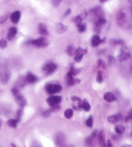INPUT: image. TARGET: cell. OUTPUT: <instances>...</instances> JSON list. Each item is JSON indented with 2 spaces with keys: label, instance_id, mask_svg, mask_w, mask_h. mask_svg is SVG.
Instances as JSON below:
<instances>
[{
  "label": "cell",
  "instance_id": "obj_28",
  "mask_svg": "<svg viewBox=\"0 0 132 147\" xmlns=\"http://www.w3.org/2000/svg\"><path fill=\"white\" fill-rule=\"evenodd\" d=\"M82 108L86 112H89L91 109L90 104H89V102L86 99H84L82 102Z\"/></svg>",
  "mask_w": 132,
  "mask_h": 147
},
{
  "label": "cell",
  "instance_id": "obj_41",
  "mask_svg": "<svg viewBox=\"0 0 132 147\" xmlns=\"http://www.w3.org/2000/svg\"><path fill=\"white\" fill-rule=\"evenodd\" d=\"M61 106L59 105V104H58V105H55L54 106H52V107H51V112H57L59 111V110H61Z\"/></svg>",
  "mask_w": 132,
  "mask_h": 147
},
{
  "label": "cell",
  "instance_id": "obj_7",
  "mask_svg": "<svg viewBox=\"0 0 132 147\" xmlns=\"http://www.w3.org/2000/svg\"><path fill=\"white\" fill-rule=\"evenodd\" d=\"M57 69V66L56 64L53 63V62H49L47 63L44 65L42 70L46 75H50L53 74V72H55V70Z\"/></svg>",
  "mask_w": 132,
  "mask_h": 147
},
{
  "label": "cell",
  "instance_id": "obj_50",
  "mask_svg": "<svg viewBox=\"0 0 132 147\" xmlns=\"http://www.w3.org/2000/svg\"><path fill=\"white\" fill-rule=\"evenodd\" d=\"M68 147H75V146H74V145H72V144H70V145Z\"/></svg>",
  "mask_w": 132,
  "mask_h": 147
},
{
  "label": "cell",
  "instance_id": "obj_8",
  "mask_svg": "<svg viewBox=\"0 0 132 147\" xmlns=\"http://www.w3.org/2000/svg\"><path fill=\"white\" fill-rule=\"evenodd\" d=\"M105 133L103 129H101L97 133V147H106Z\"/></svg>",
  "mask_w": 132,
  "mask_h": 147
},
{
  "label": "cell",
  "instance_id": "obj_34",
  "mask_svg": "<svg viewBox=\"0 0 132 147\" xmlns=\"http://www.w3.org/2000/svg\"><path fill=\"white\" fill-rule=\"evenodd\" d=\"M110 43L113 45H123L124 43V41L122 40H116V39H112L110 40Z\"/></svg>",
  "mask_w": 132,
  "mask_h": 147
},
{
  "label": "cell",
  "instance_id": "obj_13",
  "mask_svg": "<svg viewBox=\"0 0 132 147\" xmlns=\"http://www.w3.org/2000/svg\"><path fill=\"white\" fill-rule=\"evenodd\" d=\"M90 13H92L95 17L97 18V19L103 18V9H102V8L100 7V6H97V7L91 9Z\"/></svg>",
  "mask_w": 132,
  "mask_h": 147
},
{
  "label": "cell",
  "instance_id": "obj_44",
  "mask_svg": "<svg viewBox=\"0 0 132 147\" xmlns=\"http://www.w3.org/2000/svg\"><path fill=\"white\" fill-rule=\"evenodd\" d=\"M108 65H110V64H112V62H113V61L114 60V57H112V55H109V56H108Z\"/></svg>",
  "mask_w": 132,
  "mask_h": 147
},
{
  "label": "cell",
  "instance_id": "obj_3",
  "mask_svg": "<svg viewBox=\"0 0 132 147\" xmlns=\"http://www.w3.org/2000/svg\"><path fill=\"white\" fill-rule=\"evenodd\" d=\"M97 130H94L90 135L88 136L85 140V144L88 147H97Z\"/></svg>",
  "mask_w": 132,
  "mask_h": 147
},
{
  "label": "cell",
  "instance_id": "obj_48",
  "mask_svg": "<svg viewBox=\"0 0 132 147\" xmlns=\"http://www.w3.org/2000/svg\"><path fill=\"white\" fill-rule=\"evenodd\" d=\"M32 147H42V145H40V144L37 143V142H34L33 143V146Z\"/></svg>",
  "mask_w": 132,
  "mask_h": 147
},
{
  "label": "cell",
  "instance_id": "obj_5",
  "mask_svg": "<svg viewBox=\"0 0 132 147\" xmlns=\"http://www.w3.org/2000/svg\"><path fill=\"white\" fill-rule=\"evenodd\" d=\"M46 91L50 95H53L55 93L61 92L63 87L59 84H48L46 86Z\"/></svg>",
  "mask_w": 132,
  "mask_h": 147
},
{
  "label": "cell",
  "instance_id": "obj_18",
  "mask_svg": "<svg viewBox=\"0 0 132 147\" xmlns=\"http://www.w3.org/2000/svg\"><path fill=\"white\" fill-rule=\"evenodd\" d=\"M20 16H21L20 12L19 11H16L13 12L11 15L10 16L11 20V22L13 23H14V24H17L20 18Z\"/></svg>",
  "mask_w": 132,
  "mask_h": 147
},
{
  "label": "cell",
  "instance_id": "obj_1",
  "mask_svg": "<svg viewBox=\"0 0 132 147\" xmlns=\"http://www.w3.org/2000/svg\"><path fill=\"white\" fill-rule=\"evenodd\" d=\"M11 93L15 99L16 104L21 108H24L27 104V101L24 96L20 93L18 89L13 87L11 89Z\"/></svg>",
  "mask_w": 132,
  "mask_h": 147
},
{
  "label": "cell",
  "instance_id": "obj_20",
  "mask_svg": "<svg viewBox=\"0 0 132 147\" xmlns=\"http://www.w3.org/2000/svg\"><path fill=\"white\" fill-rule=\"evenodd\" d=\"M38 32L40 34L43 35L44 36H47L49 35V32L48 30V28L47 26L44 23H40L38 24Z\"/></svg>",
  "mask_w": 132,
  "mask_h": 147
},
{
  "label": "cell",
  "instance_id": "obj_17",
  "mask_svg": "<svg viewBox=\"0 0 132 147\" xmlns=\"http://www.w3.org/2000/svg\"><path fill=\"white\" fill-rule=\"evenodd\" d=\"M125 19H126V16H125V14L124 12L122 11H120L117 14V22L118 24L120 25V26H122V25L124 24L125 22Z\"/></svg>",
  "mask_w": 132,
  "mask_h": 147
},
{
  "label": "cell",
  "instance_id": "obj_4",
  "mask_svg": "<svg viewBox=\"0 0 132 147\" xmlns=\"http://www.w3.org/2000/svg\"><path fill=\"white\" fill-rule=\"evenodd\" d=\"M55 144L57 147L66 146V137L63 132L59 131L56 133L54 138Z\"/></svg>",
  "mask_w": 132,
  "mask_h": 147
},
{
  "label": "cell",
  "instance_id": "obj_31",
  "mask_svg": "<svg viewBox=\"0 0 132 147\" xmlns=\"http://www.w3.org/2000/svg\"><path fill=\"white\" fill-rule=\"evenodd\" d=\"M80 71H81V69H76V68L74 67L73 65H72L71 67V69H70L69 72L72 74V76H76V75H77V74H79Z\"/></svg>",
  "mask_w": 132,
  "mask_h": 147
},
{
  "label": "cell",
  "instance_id": "obj_24",
  "mask_svg": "<svg viewBox=\"0 0 132 147\" xmlns=\"http://www.w3.org/2000/svg\"><path fill=\"white\" fill-rule=\"evenodd\" d=\"M68 27L63 25L61 23H58L56 26V31L57 32V33L59 34H62L65 32L67 30Z\"/></svg>",
  "mask_w": 132,
  "mask_h": 147
},
{
  "label": "cell",
  "instance_id": "obj_35",
  "mask_svg": "<svg viewBox=\"0 0 132 147\" xmlns=\"http://www.w3.org/2000/svg\"><path fill=\"white\" fill-rule=\"evenodd\" d=\"M97 65L99 67H101L104 69H106V65L105 62L104 61L103 59H99L97 61Z\"/></svg>",
  "mask_w": 132,
  "mask_h": 147
},
{
  "label": "cell",
  "instance_id": "obj_2",
  "mask_svg": "<svg viewBox=\"0 0 132 147\" xmlns=\"http://www.w3.org/2000/svg\"><path fill=\"white\" fill-rule=\"evenodd\" d=\"M28 42V44H31L32 45H34L37 47H47L50 44V42L48 40L47 38L45 37H41L38 38L36 40H30V41Z\"/></svg>",
  "mask_w": 132,
  "mask_h": 147
},
{
  "label": "cell",
  "instance_id": "obj_19",
  "mask_svg": "<svg viewBox=\"0 0 132 147\" xmlns=\"http://www.w3.org/2000/svg\"><path fill=\"white\" fill-rule=\"evenodd\" d=\"M18 32L17 28L15 26L11 27L9 29V32H8V34L7 35V38L8 40H12L13 38L15 37V36L16 35V34Z\"/></svg>",
  "mask_w": 132,
  "mask_h": 147
},
{
  "label": "cell",
  "instance_id": "obj_38",
  "mask_svg": "<svg viewBox=\"0 0 132 147\" xmlns=\"http://www.w3.org/2000/svg\"><path fill=\"white\" fill-rule=\"evenodd\" d=\"M51 113L52 112L51 110V109H48L45 110V111L42 113V116H43V117H44V118H48V117L50 116V115Z\"/></svg>",
  "mask_w": 132,
  "mask_h": 147
},
{
  "label": "cell",
  "instance_id": "obj_27",
  "mask_svg": "<svg viewBox=\"0 0 132 147\" xmlns=\"http://www.w3.org/2000/svg\"><path fill=\"white\" fill-rule=\"evenodd\" d=\"M114 130L116 132V133H118V135H121V134L124 133L125 127L122 125H117L115 126Z\"/></svg>",
  "mask_w": 132,
  "mask_h": 147
},
{
  "label": "cell",
  "instance_id": "obj_36",
  "mask_svg": "<svg viewBox=\"0 0 132 147\" xmlns=\"http://www.w3.org/2000/svg\"><path fill=\"white\" fill-rule=\"evenodd\" d=\"M77 27L78 28V31H79L81 33L84 32L86 31V24H85V23H82L81 24L78 25Z\"/></svg>",
  "mask_w": 132,
  "mask_h": 147
},
{
  "label": "cell",
  "instance_id": "obj_15",
  "mask_svg": "<svg viewBox=\"0 0 132 147\" xmlns=\"http://www.w3.org/2000/svg\"><path fill=\"white\" fill-rule=\"evenodd\" d=\"M107 120L108 122H110V123H116L118 121L122 120V115L120 113H118V114L114 115H111V116L108 117Z\"/></svg>",
  "mask_w": 132,
  "mask_h": 147
},
{
  "label": "cell",
  "instance_id": "obj_42",
  "mask_svg": "<svg viewBox=\"0 0 132 147\" xmlns=\"http://www.w3.org/2000/svg\"><path fill=\"white\" fill-rule=\"evenodd\" d=\"M129 120H132V109L129 110L128 112V115H127L125 119V121H129Z\"/></svg>",
  "mask_w": 132,
  "mask_h": 147
},
{
  "label": "cell",
  "instance_id": "obj_22",
  "mask_svg": "<svg viewBox=\"0 0 132 147\" xmlns=\"http://www.w3.org/2000/svg\"><path fill=\"white\" fill-rule=\"evenodd\" d=\"M26 83V80H25V78L24 76H20L17 80V81H16L15 88L19 90V89L22 88V87L25 86Z\"/></svg>",
  "mask_w": 132,
  "mask_h": 147
},
{
  "label": "cell",
  "instance_id": "obj_23",
  "mask_svg": "<svg viewBox=\"0 0 132 147\" xmlns=\"http://www.w3.org/2000/svg\"><path fill=\"white\" fill-rule=\"evenodd\" d=\"M104 99L108 103H112V102L116 101V98L113 93H112L111 92H107L104 95Z\"/></svg>",
  "mask_w": 132,
  "mask_h": 147
},
{
  "label": "cell",
  "instance_id": "obj_16",
  "mask_svg": "<svg viewBox=\"0 0 132 147\" xmlns=\"http://www.w3.org/2000/svg\"><path fill=\"white\" fill-rule=\"evenodd\" d=\"M25 80H26V82L28 84H34L38 80V78L36 77L34 74L30 72H28L26 76H25Z\"/></svg>",
  "mask_w": 132,
  "mask_h": 147
},
{
  "label": "cell",
  "instance_id": "obj_14",
  "mask_svg": "<svg viewBox=\"0 0 132 147\" xmlns=\"http://www.w3.org/2000/svg\"><path fill=\"white\" fill-rule=\"evenodd\" d=\"M130 56H131L130 53H129L128 51H126L125 49V48H122V52H121L118 56V59L119 60V61L123 62L127 60V59L130 57Z\"/></svg>",
  "mask_w": 132,
  "mask_h": 147
},
{
  "label": "cell",
  "instance_id": "obj_37",
  "mask_svg": "<svg viewBox=\"0 0 132 147\" xmlns=\"http://www.w3.org/2000/svg\"><path fill=\"white\" fill-rule=\"evenodd\" d=\"M97 82L98 83H101L103 81V74H102V72L101 71H99L97 73Z\"/></svg>",
  "mask_w": 132,
  "mask_h": 147
},
{
  "label": "cell",
  "instance_id": "obj_39",
  "mask_svg": "<svg viewBox=\"0 0 132 147\" xmlns=\"http://www.w3.org/2000/svg\"><path fill=\"white\" fill-rule=\"evenodd\" d=\"M7 45V42L5 40H0V48L4 49Z\"/></svg>",
  "mask_w": 132,
  "mask_h": 147
},
{
  "label": "cell",
  "instance_id": "obj_21",
  "mask_svg": "<svg viewBox=\"0 0 132 147\" xmlns=\"http://www.w3.org/2000/svg\"><path fill=\"white\" fill-rule=\"evenodd\" d=\"M101 44H102V40L100 38L99 36L97 34L93 36L91 40V45L93 47H96L99 46Z\"/></svg>",
  "mask_w": 132,
  "mask_h": 147
},
{
  "label": "cell",
  "instance_id": "obj_43",
  "mask_svg": "<svg viewBox=\"0 0 132 147\" xmlns=\"http://www.w3.org/2000/svg\"><path fill=\"white\" fill-rule=\"evenodd\" d=\"M7 16L6 15L0 16V24H2V23L5 22V21L7 20Z\"/></svg>",
  "mask_w": 132,
  "mask_h": 147
},
{
  "label": "cell",
  "instance_id": "obj_33",
  "mask_svg": "<svg viewBox=\"0 0 132 147\" xmlns=\"http://www.w3.org/2000/svg\"><path fill=\"white\" fill-rule=\"evenodd\" d=\"M86 125L88 126V127H93V118L92 116H89V118L87 119L86 121Z\"/></svg>",
  "mask_w": 132,
  "mask_h": 147
},
{
  "label": "cell",
  "instance_id": "obj_49",
  "mask_svg": "<svg viewBox=\"0 0 132 147\" xmlns=\"http://www.w3.org/2000/svg\"><path fill=\"white\" fill-rule=\"evenodd\" d=\"M11 145L12 147H16V146L15 145V144H13V143H11Z\"/></svg>",
  "mask_w": 132,
  "mask_h": 147
},
{
  "label": "cell",
  "instance_id": "obj_40",
  "mask_svg": "<svg viewBox=\"0 0 132 147\" xmlns=\"http://www.w3.org/2000/svg\"><path fill=\"white\" fill-rule=\"evenodd\" d=\"M22 109H19L18 110H17V112H16V119L18 121H20V119H21V117H22Z\"/></svg>",
  "mask_w": 132,
  "mask_h": 147
},
{
  "label": "cell",
  "instance_id": "obj_11",
  "mask_svg": "<svg viewBox=\"0 0 132 147\" xmlns=\"http://www.w3.org/2000/svg\"><path fill=\"white\" fill-rule=\"evenodd\" d=\"M106 20L105 18H101L97 19L96 21H95V24H94V30L97 33H100L101 31V28L103 26H104L106 24Z\"/></svg>",
  "mask_w": 132,
  "mask_h": 147
},
{
  "label": "cell",
  "instance_id": "obj_47",
  "mask_svg": "<svg viewBox=\"0 0 132 147\" xmlns=\"http://www.w3.org/2000/svg\"><path fill=\"white\" fill-rule=\"evenodd\" d=\"M106 147H112V144L111 143V142H110V140H107V143H106Z\"/></svg>",
  "mask_w": 132,
  "mask_h": 147
},
{
  "label": "cell",
  "instance_id": "obj_12",
  "mask_svg": "<svg viewBox=\"0 0 132 147\" xmlns=\"http://www.w3.org/2000/svg\"><path fill=\"white\" fill-rule=\"evenodd\" d=\"M66 81H67V85L69 86H72L75 84H79L80 82V80L78 79H74V76L70 72L67 74V77H66Z\"/></svg>",
  "mask_w": 132,
  "mask_h": 147
},
{
  "label": "cell",
  "instance_id": "obj_46",
  "mask_svg": "<svg viewBox=\"0 0 132 147\" xmlns=\"http://www.w3.org/2000/svg\"><path fill=\"white\" fill-rule=\"evenodd\" d=\"M61 3V1H52V3H53V5L55 6V7H57V6L59 5V4Z\"/></svg>",
  "mask_w": 132,
  "mask_h": 147
},
{
  "label": "cell",
  "instance_id": "obj_32",
  "mask_svg": "<svg viewBox=\"0 0 132 147\" xmlns=\"http://www.w3.org/2000/svg\"><path fill=\"white\" fill-rule=\"evenodd\" d=\"M73 110L71 108H69V109H67L65 110V113H64V115H65V118H67V119H71L72 116H73Z\"/></svg>",
  "mask_w": 132,
  "mask_h": 147
},
{
  "label": "cell",
  "instance_id": "obj_10",
  "mask_svg": "<svg viewBox=\"0 0 132 147\" xmlns=\"http://www.w3.org/2000/svg\"><path fill=\"white\" fill-rule=\"evenodd\" d=\"M87 53V49H83L82 47H78L77 49L76 50L75 53H74V55H75V57H74V61L76 62H80L82 61V57L85 54Z\"/></svg>",
  "mask_w": 132,
  "mask_h": 147
},
{
  "label": "cell",
  "instance_id": "obj_53",
  "mask_svg": "<svg viewBox=\"0 0 132 147\" xmlns=\"http://www.w3.org/2000/svg\"><path fill=\"white\" fill-rule=\"evenodd\" d=\"M131 14H132V5H131Z\"/></svg>",
  "mask_w": 132,
  "mask_h": 147
},
{
  "label": "cell",
  "instance_id": "obj_6",
  "mask_svg": "<svg viewBox=\"0 0 132 147\" xmlns=\"http://www.w3.org/2000/svg\"><path fill=\"white\" fill-rule=\"evenodd\" d=\"M11 73L9 70L3 67H0V83L6 84L9 80Z\"/></svg>",
  "mask_w": 132,
  "mask_h": 147
},
{
  "label": "cell",
  "instance_id": "obj_52",
  "mask_svg": "<svg viewBox=\"0 0 132 147\" xmlns=\"http://www.w3.org/2000/svg\"><path fill=\"white\" fill-rule=\"evenodd\" d=\"M131 135L132 136V131H131Z\"/></svg>",
  "mask_w": 132,
  "mask_h": 147
},
{
  "label": "cell",
  "instance_id": "obj_26",
  "mask_svg": "<svg viewBox=\"0 0 132 147\" xmlns=\"http://www.w3.org/2000/svg\"><path fill=\"white\" fill-rule=\"evenodd\" d=\"M19 121L16 120V119H9V120L7 121V125H9V127H12V128H16V126H17V124L18 123Z\"/></svg>",
  "mask_w": 132,
  "mask_h": 147
},
{
  "label": "cell",
  "instance_id": "obj_30",
  "mask_svg": "<svg viewBox=\"0 0 132 147\" xmlns=\"http://www.w3.org/2000/svg\"><path fill=\"white\" fill-rule=\"evenodd\" d=\"M67 51V53L69 55V56L71 57V56H72V55H74V53H75V51H76V49L73 45H69V46H68L67 51Z\"/></svg>",
  "mask_w": 132,
  "mask_h": 147
},
{
  "label": "cell",
  "instance_id": "obj_29",
  "mask_svg": "<svg viewBox=\"0 0 132 147\" xmlns=\"http://www.w3.org/2000/svg\"><path fill=\"white\" fill-rule=\"evenodd\" d=\"M83 16L82 15H78L75 16L73 18V22L75 23V24H76V26H78V25L81 24L82 23V21H83Z\"/></svg>",
  "mask_w": 132,
  "mask_h": 147
},
{
  "label": "cell",
  "instance_id": "obj_51",
  "mask_svg": "<svg viewBox=\"0 0 132 147\" xmlns=\"http://www.w3.org/2000/svg\"><path fill=\"white\" fill-rule=\"evenodd\" d=\"M122 147H132V146H128V145H126V146H123Z\"/></svg>",
  "mask_w": 132,
  "mask_h": 147
},
{
  "label": "cell",
  "instance_id": "obj_45",
  "mask_svg": "<svg viewBox=\"0 0 132 147\" xmlns=\"http://www.w3.org/2000/svg\"><path fill=\"white\" fill-rule=\"evenodd\" d=\"M71 9L69 8V9H68L67 11H65V13L63 15V16L64 17H66V16H67L71 14Z\"/></svg>",
  "mask_w": 132,
  "mask_h": 147
},
{
  "label": "cell",
  "instance_id": "obj_25",
  "mask_svg": "<svg viewBox=\"0 0 132 147\" xmlns=\"http://www.w3.org/2000/svg\"><path fill=\"white\" fill-rule=\"evenodd\" d=\"M11 112V108L8 106L0 105V114L7 115L9 114Z\"/></svg>",
  "mask_w": 132,
  "mask_h": 147
},
{
  "label": "cell",
  "instance_id": "obj_9",
  "mask_svg": "<svg viewBox=\"0 0 132 147\" xmlns=\"http://www.w3.org/2000/svg\"><path fill=\"white\" fill-rule=\"evenodd\" d=\"M62 101V97L59 95H52L47 99V103L51 107L58 105Z\"/></svg>",
  "mask_w": 132,
  "mask_h": 147
}]
</instances>
